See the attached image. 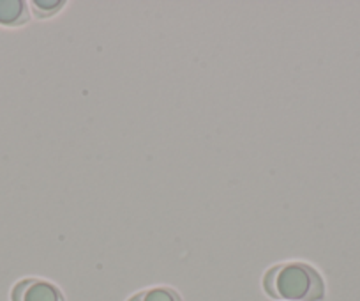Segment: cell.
<instances>
[{
  "label": "cell",
  "instance_id": "obj_1",
  "mask_svg": "<svg viewBox=\"0 0 360 301\" xmlns=\"http://www.w3.org/2000/svg\"><path fill=\"white\" fill-rule=\"evenodd\" d=\"M263 287L269 296L285 301H321L325 296L323 278L306 262H285L270 268Z\"/></svg>",
  "mask_w": 360,
  "mask_h": 301
},
{
  "label": "cell",
  "instance_id": "obj_2",
  "mask_svg": "<svg viewBox=\"0 0 360 301\" xmlns=\"http://www.w3.org/2000/svg\"><path fill=\"white\" fill-rule=\"evenodd\" d=\"M13 301H64L60 289L46 280L25 278L13 287Z\"/></svg>",
  "mask_w": 360,
  "mask_h": 301
},
{
  "label": "cell",
  "instance_id": "obj_3",
  "mask_svg": "<svg viewBox=\"0 0 360 301\" xmlns=\"http://www.w3.org/2000/svg\"><path fill=\"white\" fill-rule=\"evenodd\" d=\"M29 20V9L23 0H0V25L18 27Z\"/></svg>",
  "mask_w": 360,
  "mask_h": 301
},
{
  "label": "cell",
  "instance_id": "obj_4",
  "mask_svg": "<svg viewBox=\"0 0 360 301\" xmlns=\"http://www.w3.org/2000/svg\"><path fill=\"white\" fill-rule=\"evenodd\" d=\"M127 301H182L179 294L169 287H152L131 296Z\"/></svg>",
  "mask_w": 360,
  "mask_h": 301
},
{
  "label": "cell",
  "instance_id": "obj_5",
  "mask_svg": "<svg viewBox=\"0 0 360 301\" xmlns=\"http://www.w3.org/2000/svg\"><path fill=\"white\" fill-rule=\"evenodd\" d=\"M64 6V2H43V0H36L32 2V8L36 11V15L39 16H48V15H53L57 13L58 9Z\"/></svg>",
  "mask_w": 360,
  "mask_h": 301
}]
</instances>
